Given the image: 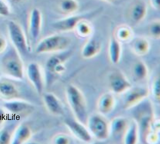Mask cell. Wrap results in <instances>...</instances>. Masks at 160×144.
<instances>
[{"label":"cell","instance_id":"obj_1","mask_svg":"<svg viewBox=\"0 0 160 144\" xmlns=\"http://www.w3.org/2000/svg\"><path fill=\"white\" fill-rule=\"evenodd\" d=\"M70 43L71 40L68 37L59 35H50L38 43L36 52L41 54L61 50L67 48Z\"/></svg>","mask_w":160,"mask_h":144},{"label":"cell","instance_id":"obj_2","mask_svg":"<svg viewBox=\"0 0 160 144\" xmlns=\"http://www.w3.org/2000/svg\"><path fill=\"white\" fill-rule=\"evenodd\" d=\"M102 11V8H99L83 15L68 16L67 18L57 21L53 24L54 28L58 30L66 32L74 30L76 27L81 21L89 20L95 18Z\"/></svg>","mask_w":160,"mask_h":144},{"label":"cell","instance_id":"obj_3","mask_svg":"<svg viewBox=\"0 0 160 144\" xmlns=\"http://www.w3.org/2000/svg\"><path fill=\"white\" fill-rule=\"evenodd\" d=\"M2 65L8 75L18 78H22V63L15 50H11L5 54L2 60Z\"/></svg>","mask_w":160,"mask_h":144},{"label":"cell","instance_id":"obj_4","mask_svg":"<svg viewBox=\"0 0 160 144\" xmlns=\"http://www.w3.org/2000/svg\"><path fill=\"white\" fill-rule=\"evenodd\" d=\"M8 27L10 39L16 49L23 53L28 52L29 49L28 40L21 26L11 20L8 21Z\"/></svg>","mask_w":160,"mask_h":144},{"label":"cell","instance_id":"obj_5","mask_svg":"<svg viewBox=\"0 0 160 144\" xmlns=\"http://www.w3.org/2000/svg\"><path fill=\"white\" fill-rule=\"evenodd\" d=\"M68 94L70 104L76 115L80 121H84L86 116L85 101L79 91L74 87H70Z\"/></svg>","mask_w":160,"mask_h":144},{"label":"cell","instance_id":"obj_6","mask_svg":"<svg viewBox=\"0 0 160 144\" xmlns=\"http://www.w3.org/2000/svg\"><path fill=\"white\" fill-rule=\"evenodd\" d=\"M148 11V6L145 1L136 0L130 5L127 11V15L132 23L138 24L145 19Z\"/></svg>","mask_w":160,"mask_h":144},{"label":"cell","instance_id":"obj_7","mask_svg":"<svg viewBox=\"0 0 160 144\" xmlns=\"http://www.w3.org/2000/svg\"><path fill=\"white\" fill-rule=\"evenodd\" d=\"M88 128L94 136L99 140L108 138L109 128L105 120L101 116H93L88 120Z\"/></svg>","mask_w":160,"mask_h":144},{"label":"cell","instance_id":"obj_8","mask_svg":"<svg viewBox=\"0 0 160 144\" xmlns=\"http://www.w3.org/2000/svg\"><path fill=\"white\" fill-rule=\"evenodd\" d=\"M42 15L39 10L34 8L30 14L28 31L31 38L35 41L38 39L42 27Z\"/></svg>","mask_w":160,"mask_h":144},{"label":"cell","instance_id":"obj_9","mask_svg":"<svg viewBox=\"0 0 160 144\" xmlns=\"http://www.w3.org/2000/svg\"><path fill=\"white\" fill-rule=\"evenodd\" d=\"M109 79L111 89L117 93L125 92L131 87L129 82L125 75L118 71L113 72Z\"/></svg>","mask_w":160,"mask_h":144},{"label":"cell","instance_id":"obj_10","mask_svg":"<svg viewBox=\"0 0 160 144\" xmlns=\"http://www.w3.org/2000/svg\"><path fill=\"white\" fill-rule=\"evenodd\" d=\"M129 42L131 50L138 56H143L149 52V41L145 37L139 36L132 38Z\"/></svg>","mask_w":160,"mask_h":144},{"label":"cell","instance_id":"obj_11","mask_svg":"<svg viewBox=\"0 0 160 144\" xmlns=\"http://www.w3.org/2000/svg\"><path fill=\"white\" fill-rule=\"evenodd\" d=\"M122 53L121 42L117 39L114 33H111L108 45V55L110 60L113 64H117L119 62Z\"/></svg>","mask_w":160,"mask_h":144},{"label":"cell","instance_id":"obj_12","mask_svg":"<svg viewBox=\"0 0 160 144\" xmlns=\"http://www.w3.org/2000/svg\"><path fill=\"white\" fill-rule=\"evenodd\" d=\"M102 48V44L95 38H90L82 48V55L86 59H90L96 56Z\"/></svg>","mask_w":160,"mask_h":144},{"label":"cell","instance_id":"obj_13","mask_svg":"<svg viewBox=\"0 0 160 144\" xmlns=\"http://www.w3.org/2000/svg\"><path fill=\"white\" fill-rule=\"evenodd\" d=\"M113 31L115 37L121 42L129 41L133 35L132 28L126 25H119Z\"/></svg>","mask_w":160,"mask_h":144},{"label":"cell","instance_id":"obj_14","mask_svg":"<svg viewBox=\"0 0 160 144\" xmlns=\"http://www.w3.org/2000/svg\"><path fill=\"white\" fill-rule=\"evenodd\" d=\"M67 124L72 132L80 139L86 142L91 141V136L89 132L82 125L73 121H68Z\"/></svg>","mask_w":160,"mask_h":144},{"label":"cell","instance_id":"obj_15","mask_svg":"<svg viewBox=\"0 0 160 144\" xmlns=\"http://www.w3.org/2000/svg\"><path fill=\"white\" fill-rule=\"evenodd\" d=\"M28 75L30 79L35 85L38 92L42 90L41 73L39 68L36 64H31L28 68Z\"/></svg>","mask_w":160,"mask_h":144},{"label":"cell","instance_id":"obj_16","mask_svg":"<svg viewBox=\"0 0 160 144\" xmlns=\"http://www.w3.org/2000/svg\"><path fill=\"white\" fill-rule=\"evenodd\" d=\"M147 95L145 90L137 89L128 93L125 99V105L127 107L131 106L141 100L145 98Z\"/></svg>","mask_w":160,"mask_h":144},{"label":"cell","instance_id":"obj_17","mask_svg":"<svg viewBox=\"0 0 160 144\" xmlns=\"http://www.w3.org/2000/svg\"><path fill=\"white\" fill-rule=\"evenodd\" d=\"M114 105V98L112 95L109 94H106L100 98L98 106L100 112L106 114L112 111Z\"/></svg>","mask_w":160,"mask_h":144},{"label":"cell","instance_id":"obj_18","mask_svg":"<svg viewBox=\"0 0 160 144\" xmlns=\"http://www.w3.org/2000/svg\"><path fill=\"white\" fill-rule=\"evenodd\" d=\"M74 30L80 38H85L91 36L93 29L92 25L88 20H83L78 24Z\"/></svg>","mask_w":160,"mask_h":144},{"label":"cell","instance_id":"obj_19","mask_svg":"<svg viewBox=\"0 0 160 144\" xmlns=\"http://www.w3.org/2000/svg\"><path fill=\"white\" fill-rule=\"evenodd\" d=\"M78 3L76 0H61L60 8L62 13L68 16L72 15L78 10Z\"/></svg>","mask_w":160,"mask_h":144},{"label":"cell","instance_id":"obj_20","mask_svg":"<svg viewBox=\"0 0 160 144\" xmlns=\"http://www.w3.org/2000/svg\"><path fill=\"white\" fill-rule=\"evenodd\" d=\"M133 74L136 78L142 80L146 78L148 74V67L142 61H138L135 64L133 68Z\"/></svg>","mask_w":160,"mask_h":144},{"label":"cell","instance_id":"obj_21","mask_svg":"<svg viewBox=\"0 0 160 144\" xmlns=\"http://www.w3.org/2000/svg\"><path fill=\"white\" fill-rule=\"evenodd\" d=\"M17 91L14 85L5 81H0V94L6 97H11L16 95Z\"/></svg>","mask_w":160,"mask_h":144},{"label":"cell","instance_id":"obj_22","mask_svg":"<svg viewBox=\"0 0 160 144\" xmlns=\"http://www.w3.org/2000/svg\"><path fill=\"white\" fill-rule=\"evenodd\" d=\"M148 33L152 39H159L160 38V21L157 19L153 21L148 25Z\"/></svg>","mask_w":160,"mask_h":144},{"label":"cell","instance_id":"obj_23","mask_svg":"<svg viewBox=\"0 0 160 144\" xmlns=\"http://www.w3.org/2000/svg\"><path fill=\"white\" fill-rule=\"evenodd\" d=\"M127 123L122 118H116L112 123V130L114 135L116 136L122 135L126 128Z\"/></svg>","mask_w":160,"mask_h":144},{"label":"cell","instance_id":"obj_24","mask_svg":"<svg viewBox=\"0 0 160 144\" xmlns=\"http://www.w3.org/2000/svg\"><path fill=\"white\" fill-rule=\"evenodd\" d=\"M45 99L47 105L50 110L55 113L59 112L60 105L58 100L53 95H47L45 96Z\"/></svg>","mask_w":160,"mask_h":144},{"label":"cell","instance_id":"obj_25","mask_svg":"<svg viewBox=\"0 0 160 144\" xmlns=\"http://www.w3.org/2000/svg\"><path fill=\"white\" fill-rule=\"evenodd\" d=\"M136 126L135 124H132L128 131L126 132L125 141L127 144L135 143L137 139Z\"/></svg>","mask_w":160,"mask_h":144},{"label":"cell","instance_id":"obj_26","mask_svg":"<svg viewBox=\"0 0 160 144\" xmlns=\"http://www.w3.org/2000/svg\"><path fill=\"white\" fill-rule=\"evenodd\" d=\"M5 106L8 110L12 112L18 113L21 112L25 109L27 105L25 104L20 102H11L6 104Z\"/></svg>","mask_w":160,"mask_h":144},{"label":"cell","instance_id":"obj_27","mask_svg":"<svg viewBox=\"0 0 160 144\" xmlns=\"http://www.w3.org/2000/svg\"><path fill=\"white\" fill-rule=\"evenodd\" d=\"M61 58L58 56H53L50 58L47 63L48 69L51 72H54L55 68L61 63Z\"/></svg>","mask_w":160,"mask_h":144},{"label":"cell","instance_id":"obj_28","mask_svg":"<svg viewBox=\"0 0 160 144\" xmlns=\"http://www.w3.org/2000/svg\"><path fill=\"white\" fill-rule=\"evenodd\" d=\"M30 135V131L28 128L24 127L22 128L18 132V136L16 139L15 144L21 143L23 141L28 139Z\"/></svg>","mask_w":160,"mask_h":144},{"label":"cell","instance_id":"obj_29","mask_svg":"<svg viewBox=\"0 0 160 144\" xmlns=\"http://www.w3.org/2000/svg\"><path fill=\"white\" fill-rule=\"evenodd\" d=\"M10 14V9L8 5L3 0H0V15L8 16Z\"/></svg>","mask_w":160,"mask_h":144},{"label":"cell","instance_id":"obj_30","mask_svg":"<svg viewBox=\"0 0 160 144\" xmlns=\"http://www.w3.org/2000/svg\"><path fill=\"white\" fill-rule=\"evenodd\" d=\"M10 139V136L8 131H3L0 133V144H8L9 143Z\"/></svg>","mask_w":160,"mask_h":144},{"label":"cell","instance_id":"obj_31","mask_svg":"<svg viewBox=\"0 0 160 144\" xmlns=\"http://www.w3.org/2000/svg\"><path fill=\"white\" fill-rule=\"evenodd\" d=\"M153 93L157 99L159 100L160 98L159 79H157L154 83L153 88Z\"/></svg>","mask_w":160,"mask_h":144},{"label":"cell","instance_id":"obj_32","mask_svg":"<svg viewBox=\"0 0 160 144\" xmlns=\"http://www.w3.org/2000/svg\"><path fill=\"white\" fill-rule=\"evenodd\" d=\"M149 3L154 9L157 11L160 10V0H149Z\"/></svg>","mask_w":160,"mask_h":144},{"label":"cell","instance_id":"obj_33","mask_svg":"<svg viewBox=\"0 0 160 144\" xmlns=\"http://www.w3.org/2000/svg\"><path fill=\"white\" fill-rule=\"evenodd\" d=\"M7 45V43L5 40L1 37H0V52L5 49Z\"/></svg>","mask_w":160,"mask_h":144},{"label":"cell","instance_id":"obj_34","mask_svg":"<svg viewBox=\"0 0 160 144\" xmlns=\"http://www.w3.org/2000/svg\"><path fill=\"white\" fill-rule=\"evenodd\" d=\"M104 2L109 3L113 5H118L123 2L125 0H101Z\"/></svg>","mask_w":160,"mask_h":144},{"label":"cell","instance_id":"obj_35","mask_svg":"<svg viewBox=\"0 0 160 144\" xmlns=\"http://www.w3.org/2000/svg\"><path fill=\"white\" fill-rule=\"evenodd\" d=\"M68 139L65 137H60L57 140V143L60 144H65L68 143Z\"/></svg>","mask_w":160,"mask_h":144},{"label":"cell","instance_id":"obj_36","mask_svg":"<svg viewBox=\"0 0 160 144\" xmlns=\"http://www.w3.org/2000/svg\"><path fill=\"white\" fill-rule=\"evenodd\" d=\"M12 1H14V2H18L22 1V0H12Z\"/></svg>","mask_w":160,"mask_h":144}]
</instances>
